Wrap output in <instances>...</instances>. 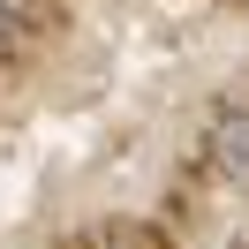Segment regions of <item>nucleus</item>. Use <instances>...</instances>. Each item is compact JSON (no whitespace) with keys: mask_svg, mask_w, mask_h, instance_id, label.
<instances>
[{"mask_svg":"<svg viewBox=\"0 0 249 249\" xmlns=\"http://www.w3.org/2000/svg\"><path fill=\"white\" fill-rule=\"evenodd\" d=\"M212 166L249 189V113H219L212 121Z\"/></svg>","mask_w":249,"mask_h":249,"instance_id":"1","label":"nucleus"}]
</instances>
